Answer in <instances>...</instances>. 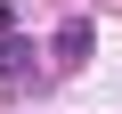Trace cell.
<instances>
[{
  "mask_svg": "<svg viewBox=\"0 0 122 114\" xmlns=\"http://www.w3.org/2000/svg\"><path fill=\"white\" fill-rule=\"evenodd\" d=\"M49 49H57V65H81V57H90V16H65Z\"/></svg>",
  "mask_w": 122,
  "mask_h": 114,
  "instance_id": "cell-1",
  "label": "cell"
}]
</instances>
